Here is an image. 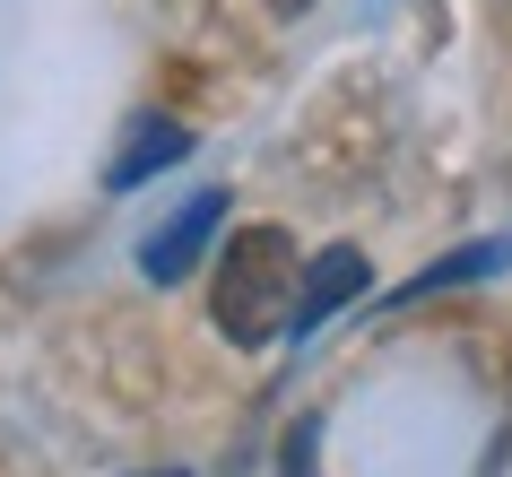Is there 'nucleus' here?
Returning <instances> with one entry per match:
<instances>
[{
    "mask_svg": "<svg viewBox=\"0 0 512 477\" xmlns=\"http://www.w3.org/2000/svg\"><path fill=\"white\" fill-rule=\"evenodd\" d=\"M209 313L235 347H270L287 330V313H296V243H287V226H243L226 243Z\"/></svg>",
    "mask_w": 512,
    "mask_h": 477,
    "instance_id": "f257e3e1",
    "label": "nucleus"
},
{
    "mask_svg": "<svg viewBox=\"0 0 512 477\" xmlns=\"http://www.w3.org/2000/svg\"><path fill=\"white\" fill-rule=\"evenodd\" d=\"M217 217H226V191H217V183H209V191H191L183 209H174V217L157 226V235L139 243V269H148L157 287H174V278H191V261H200V243L217 235Z\"/></svg>",
    "mask_w": 512,
    "mask_h": 477,
    "instance_id": "f03ea898",
    "label": "nucleus"
},
{
    "mask_svg": "<svg viewBox=\"0 0 512 477\" xmlns=\"http://www.w3.org/2000/svg\"><path fill=\"white\" fill-rule=\"evenodd\" d=\"M365 295V252L356 243H330V252H313V261L296 269V313H287V330H322L339 304H356Z\"/></svg>",
    "mask_w": 512,
    "mask_h": 477,
    "instance_id": "7ed1b4c3",
    "label": "nucleus"
},
{
    "mask_svg": "<svg viewBox=\"0 0 512 477\" xmlns=\"http://www.w3.org/2000/svg\"><path fill=\"white\" fill-rule=\"evenodd\" d=\"M183 157H191V131H183V122L139 113L131 131H122V148H113V165H105V191H139V183H157L165 165H183Z\"/></svg>",
    "mask_w": 512,
    "mask_h": 477,
    "instance_id": "20e7f679",
    "label": "nucleus"
},
{
    "mask_svg": "<svg viewBox=\"0 0 512 477\" xmlns=\"http://www.w3.org/2000/svg\"><path fill=\"white\" fill-rule=\"evenodd\" d=\"M495 269H512V243H469V252H443L434 269H417L400 287V304H417V295H434V287H469V278H495Z\"/></svg>",
    "mask_w": 512,
    "mask_h": 477,
    "instance_id": "39448f33",
    "label": "nucleus"
},
{
    "mask_svg": "<svg viewBox=\"0 0 512 477\" xmlns=\"http://www.w3.org/2000/svg\"><path fill=\"white\" fill-rule=\"evenodd\" d=\"M270 9H278V18H304V9H313V0H270Z\"/></svg>",
    "mask_w": 512,
    "mask_h": 477,
    "instance_id": "423d86ee",
    "label": "nucleus"
},
{
    "mask_svg": "<svg viewBox=\"0 0 512 477\" xmlns=\"http://www.w3.org/2000/svg\"><path fill=\"white\" fill-rule=\"evenodd\" d=\"M165 477H183V469H165Z\"/></svg>",
    "mask_w": 512,
    "mask_h": 477,
    "instance_id": "0eeeda50",
    "label": "nucleus"
}]
</instances>
